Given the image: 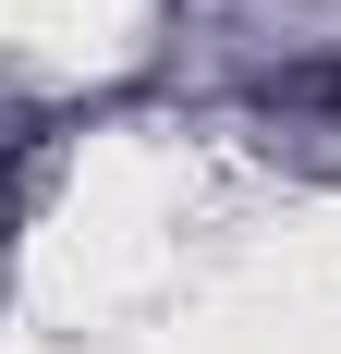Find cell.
Instances as JSON below:
<instances>
[{"label": "cell", "instance_id": "1", "mask_svg": "<svg viewBox=\"0 0 341 354\" xmlns=\"http://www.w3.org/2000/svg\"><path fill=\"white\" fill-rule=\"evenodd\" d=\"M269 98H280V110H341V62H293Z\"/></svg>", "mask_w": 341, "mask_h": 354}, {"label": "cell", "instance_id": "2", "mask_svg": "<svg viewBox=\"0 0 341 354\" xmlns=\"http://www.w3.org/2000/svg\"><path fill=\"white\" fill-rule=\"evenodd\" d=\"M25 171H37V135H0V232L25 220Z\"/></svg>", "mask_w": 341, "mask_h": 354}]
</instances>
